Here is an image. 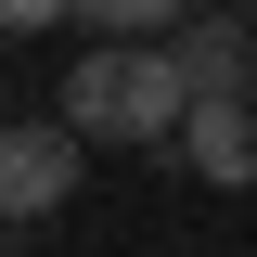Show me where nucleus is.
<instances>
[{"mask_svg":"<svg viewBox=\"0 0 257 257\" xmlns=\"http://www.w3.org/2000/svg\"><path fill=\"white\" fill-rule=\"evenodd\" d=\"M244 90H257V77H244Z\"/></svg>","mask_w":257,"mask_h":257,"instance_id":"7","label":"nucleus"},{"mask_svg":"<svg viewBox=\"0 0 257 257\" xmlns=\"http://www.w3.org/2000/svg\"><path fill=\"white\" fill-rule=\"evenodd\" d=\"M180 155H193V180L244 193V180H257V90H206V103L180 116Z\"/></svg>","mask_w":257,"mask_h":257,"instance_id":"3","label":"nucleus"},{"mask_svg":"<svg viewBox=\"0 0 257 257\" xmlns=\"http://www.w3.org/2000/svg\"><path fill=\"white\" fill-rule=\"evenodd\" d=\"M64 193H77V128H64V116H26L13 142H0V206H13V219H52Z\"/></svg>","mask_w":257,"mask_h":257,"instance_id":"2","label":"nucleus"},{"mask_svg":"<svg viewBox=\"0 0 257 257\" xmlns=\"http://www.w3.org/2000/svg\"><path fill=\"white\" fill-rule=\"evenodd\" d=\"M180 77H193V103H206V90H244V77H257L244 26H231V13H206V26H180Z\"/></svg>","mask_w":257,"mask_h":257,"instance_id":"4","label":"nucleus"},{"mask_svg":"<svg viewBox=\"0 0 257 257\" xmlns=\"http://www.w3.org/2000/svg\"><path fill=\"white\" fill-rule=\"evenodd\" d=\"M180 116H193V77L155 39H103V52H77V77H64V128H77V142H180Z\"/></svg>","mask_w":257,"mask_h":257,"instance_id":"1","label":"nucleus"},{"mask_svg":"<svg viewBox=\"0 0 257 257\" xmlns=\"http://www.w3.org/2000/svg\"><path fill=\"white\" fill-rule=\"evenodd\" d=\"M103 39H155V26H180V0H77Z\"/></svg>","mask_w":257,"mask_h":257,"instance_id":"5","label":"nucleus"},{"mask_svg":"<svg viewBox=\"0 0 257 257\" xmlns=\"http://www.w3.org/2000/svg\"><path fill=\"white\" fill-rule=\"evenodd\" d=\"M52 13H77V0H0V26H13V39H39Z\"/></svg>","mask_w":257,"mask_h":257,"instance_id":"6","label":"nucleus"}]
</instances>
